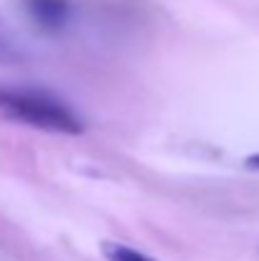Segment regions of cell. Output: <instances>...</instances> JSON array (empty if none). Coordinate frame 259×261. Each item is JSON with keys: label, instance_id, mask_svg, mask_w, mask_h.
Instances as JSON below:
<instances>
[{"label": "cell", "instance_id": "6da1fadb", "mask_svg": "<svg viewBox=\"0 0 259 261\" xmlns=\"http://www.w3.org/2000/svg\"><path fill=\"white\" fill-rule=\"evenodd\" d=\"M0 114L56 135H79L84 129L82 117L66 101L43 89L0 84Z\"/></svg>", "mask_w": 259, "mask_h": 261}, {"label": "cell", "instance_id": "3957f363", "mask_svg": "<svg viewBox=\"0 0 259 261\" xmlns=\"http://www.w3.org/2000/svg\"><path fill=\"white\" fill-rule=\"evenodd\" d=\"M102 254L107 261H155L150 259L148 254L127 246V244H117V241H104L102 244Z\"/></svg>", "mask_w": 259, "mask_h": 261}, {"label": "cell", "instance_id": "5b68a950", "mask_svg": "<svg viewBox=\"0 0 259 261\" xmlns=\"http://www.w3.org/2000/svg\"><path fill=\"white\" fill-rule=\"evenodd\" d=\"M247 168H252V170H259V155H252V158H247Z\"/></svg>", "mask_w": 259, "mask_h": 261}, {"label": "cell", "instance_id": "277c9868", "mask_svg": "<svg viewBox=\"0 0 259 261\" xmlns=\"http://www.w3.org/2000/svg\"><path fill=\"white\" fill-rule=\"evenodd\" d=\"M15 61V51L8 46V41L0 36V64H13Z\"/></svg>", "mask_w": 259, "mask_h": 261}, {"label": "cell", "instance_id": "7a4b0ae2", "mask_svg": "<svg viewBox=\"0 0 259 261\" xmlns=\"http://www.w3.org/2000/svg\"><path fill=\"white\" fill-rule=\"evenodd\" d=\"M23 8L31 15V20L49 33L61 31L72 13L69 0H23Z\"/></svg>", "mask_w": 259, "mask_h": 261}]
</instances>
